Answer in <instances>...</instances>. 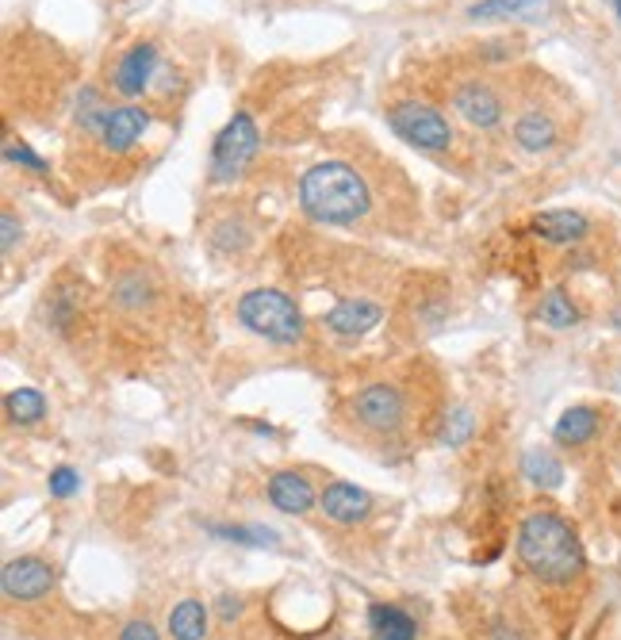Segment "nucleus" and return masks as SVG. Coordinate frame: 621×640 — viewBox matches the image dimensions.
<instances>
[{
  "label": "nucleus",
  "mask_w": 621,
  "mask_h": 640,
  "mask_svg": "<svg viewBox=\"0 0 621 640\" xmlns=\"http://www.w3.org/2000/svg\"><path fill=\"white\" fill-rule=\"evenodd\" d=\"M418 621L395 602H373L368 607V640H414Z\"/></svg>",
  "instance_id": "obj_15"
},
{
  "label": "nucleus",
  "mask_w": 621,
  "mask_h": 640,
  "mask_svg": "<svg viewBox=\"0 0 621 640\" xmlns=\"http://www.w3.org/2000/svg\"><path fill=\"white\" fill-rule=\"evenodd\" d=\"M169 633L172 640H204L207 633V610L204 602L196 599H185L169 610Z\"/></svg>",
  "instance_id": "obj_19"
},
{
  "label": "nucleus",
  "mask_w": 621,
  "mask_h": 640,
  "mask_svg": "<svg viewBox=\"0 0 621 640\" xmlns=\"http://www.w3.org/2000/svg\"><path fill=\"white\" fill-rule=\"evenodd\" d=\"M150 131V111L138 108V104H124V108H111L108 119L100 127V146L108 154H127L138 146V138Z\"/></svg>",
  "instance_id": "obj_9"
},
{
  "label": "nucleus",
  "mask_w": 621,
  "mask_h": 640,
  "mask_svg": "<svg viewBox=\"0 0 621 640\" xmlns=\"http://www.w3.org/2000/svg\"><path fill=\"white\" fill-rule=\"evenodd\" d=\"M238 323L273 345H296L304 337V315L296 299L276 288H249L238 299Z\"/></svg>",
  "instance_id": "obj_3"
},
{
  "label": "nucleus",
  "mask_w": 621,
  "mask_h": 640,
  "mask_svg": "<svg viewBox=\"0 0 621 640\" xmlns=\"http://www.w3.org/2000/svg\"><path fill=\"white\" fill-rule=\"evenodd\" d=\"M154 69H158V47H154V42H135L116 62V69H111V85H116L124 97H142L154 81Z\"/></svg>",
  "instance_id": "obj_11"
},
{
  "label": "nucleus",
  "mask_w": 621,
  "mask_h": 640,
  "mask_svg": "<svg viewBox=\"0 0 621 640\" xmlns=\"http://www.w3.org/2000/svg\"><path fill=\"white\" fill-rule=\"evenodd\" d=\"M379 318H384V307L373 299H342L326 311V331L338 337H365L368 331H376Z\"/></svg>",
  "instance_id": "obj_12"
},
{
  "label": "nucleus",
  "mask_w": 621,
  "mask_h": 640,
  "mask_svg": "<svg viewBox=\"0 0 621 640\" xmlns=\"http://www.w3.org/2000/svg\"><path fill=\"white\" fill-rule=\"evenodd\" d=\"M614 8H618V20H621V0H614Z\"/></svg>",
  "instance_id": "obj_31"
},
{
  "label": "nucleus",
  "mask_w": 621,
  "mask_h": 640,
  "mask_svg": "<svg viewBox=\"0 0 621 640\" xmlns=\"http://www.w3.org/2000/svg\"><path fill=\"white\" fill-rule=\"evenodd\" d=\"M4 414L16 426H34V422L47 414V400H42V392H34V387H16V392L4 395Z\"/></svg>",
  "instance_id": "obj_21"
},
{
  "label": "nucleus",
  "mask_w": 621,
  "mask_h": 640,
  "mask_svg": "<svg viewBox=\"0 0 621 640\" xmlns=\"http://www.w3.org/2000/svg\"><path fill=\"white\" fill-rule=\"evenodd\" d=\"M514 549L525 572L541 579V583L564 587L583 575V544L572 525L552 510H538V514L522 518Z\"/></svg>",
  "instance_id": "obj_1"
},
{
  "label": "nucleus",
  "mask_w": 621,
  "mask_h": 640,
  "mask_svg": "<svg viewBox=\"0 0 621 640\" xmlns=\"http://www.w3.org/2000/svg\"><path fill=\"white\" fill-rule=\"evenodd\" d=\"M472 434V414L469 411H453L442 430V445H464Z\"/></svg>",
  "instance_id": "obj_25"
},
{
  "label": "nucleus",
  "mask_w": 621,
  "mask_h": 640,
  "mask_svg": "<svg viewBox=\"0 0 621 640\" xmlns=\"http://www.w3.org/2000/svg\"><path fill=\"white\" fill-rule=\"evenodd\" d=\"M4 161H8V166H28L31 173H39V177H42V173H47V161H42L39 158V154H34V150H28V146H16V142H4Z\"/></svg>",
  "instance_id": "obj_27"
},
{
  "label": "nucleus",
  "mask_w": 621,
  "mask_h": 640,
  "mask_svg": "<svg viewBox=\"0 0 621 640\" xmlns=\"http://www.w3.org/2000/svg\"><path fill=\"white\" fill-rule=\"evenodd\" d=\"M299 207L310 223L353 227L368 215L373 193L349 161H318L299 177Z\"/></svg>",
  "instance_id": "obj_2"
},
{
  "label": "nucleus",
  "mask_w": 621,
  "mask_h": 640,
  "mask_svg": "<svg viewBox=\"0 0 621 640\" xmlns=\"http://www.w3.org/2000/svg\"><path fill=\"white\" fill-rule=\"evenodd\" d=\"M0 230H4L0 246H4V254H12V249H16V238H20V219H16L12 211H4V215H0Z\"/></svg>",
  "instance_id": "obj_29"
},
{
  "label": "nucleus",
  "mask_w": 621,
  "mask_h": 640,
  "mask_svg": "<svg viewBox=\"0 0 621 640\" xmlns=\"http://www.w3.org/2000/svg\"><path fill=\"white\" fill-rule=\"evenodd\" d=\"M318 510L338 525H357L373 514V495L361 491L357 483L334 480V483H326L323 495H318Z\"/></svg>",
  "instance_id": "obj_10"
},
{
  "label": "nucleus",
  "mask_w": 621,
  "mask_h": 640,
  "mask_svg": "<svg viewBox=\"0 0 621 640\" xmlns=\"http://www.w3.org/2000/svg\"><path fill=\"white\" fill-rule=\"evenodd\" d=\"M241 610H246V607H241V599H235V594H223V599H219V618L223 621L241 618Z\"/></svg>",
  "instance_id": "obj_30"
},
{
  "label": "nucleus",
  "mask_w": 621,
  "mask_h": 640,
  "mask_svg": "<svg viewBox=\"0 0 621 640\" xmlns=\"http://www.w3.org/2000/svg\"><path fill=\"white\" fill-rule=\"evenodd\" d=\"M257 150H262V131H257L254 116H249V111H235V116L227 119V127L215 135L207 177H211L215 185L238 180L241 173L249 169V161L257 158Z\"/></svg>",
  "instance_id": "obj_4"
},
{
  "label": "nucleus",
  "mask_w": 621,
  "mask_h": 640,
  "mask_svg": "<svg viewBox=\"0 0 621 640\" xmlns=\"http://www.w3.org/2000/svg\"><path fill=\"white\" fill-rule=\"evenodd\" d=\"M556 124H552V116H545V111H525V116H518L514 124V142L518 150L525 154H545L556 146Z\"/></svg>",
  "instance_id": "obj_17"
},
{
  "label": "nucleus",
  "mask_w": 621,
  "mask_h": 640,
  "mask_svg": "<svg viewBox=\"0 0 621 640\" xmlns=\"http://www.w3.org/2000/svg\"><path fill=\"white\" fill-rule=\"evenodd\" d=\"M594 434H599V411L594 406H572V411L560 414L556 430H552L556 445H586Z\"/></svg>",
  "instance_id": "obj_18"
},
{
  "label": "nucleus",
  "mask_w": 621,
  "mask_h": 640,
  "mask_svg": "<svg viewBox=\"0 0 621 640\" xmlns=\"http://www.w3.org/2000/svg\"><path fill=\"white\" fill-rule=\"evenodd\" d=\"M119 640H161V637H158V629H154L146 618H135V621H127V626H124Z\"/></svg>",
  "instance_id": "obj_28"
},
{
  "label": "nucleus",
  "mask_w": 621,
  "mask_h": 640,
  "mask_svg": "<svg viewBox=\"0 0 621 640\" xmlns=\"http://www.w3.org/2000/svg\"><path fill=\"white\" fill-rule=\"evenodd\" d=\"M77 488H81V475L69 469V464H58V469L50 472V495H55V499L77 495Z\"/></svg>",
  "instance_id": "obj_26"
},
{
  "label": "nucleus",
  "mask_w": 621,
  "mask_h": 640,
  "mask_svg": "<svg viewBox=\"0 0 621 640\" xmlns=\"http://www.w3.org/2000/svg\"><path fill=\"white\" fill-rule=\"evenodd\" d=\"M0 591L8 602H39L55 591V568L39 557H16L0 572Z\"/></svg>",
  "instance_id": "obj_7"
},
{
  "label": "nucleus",
  "mask_w": 621,
  "mask_h": 640,
  "mask_svg": "<svg viewBox=\"0 0 621 640\" xmlns=\"http://www.w3.org/2000/svg\"><path fill=\"white\" fill-rule=\"evenodd\" d=\"M522 475L545 491H556L560 483H564V469H560V461L549 449H530V453L522 456Z\"/></svg>",
  "instance_id": "obj_20"
},
{
  "label": "nucleus",
  "mask_w": 621,
  "mask_h": 640,
  "mask_svg": "<svg viewBox=\"0 0 621 640\" xmlns=\"http://www.w3.org/2000/svg\"><path fill=\"white\" fill-rule=\"evenodd\" d=\"M453 111L469 127H476V131H491V127L503 119V97L483 81H464L461 89L453 92Z\"/></svg>",
  "instance_id": "obj_8"
},
{
  "label": "nucleus",
  "mask_w": 621,
  "mask_h": 640,
  "mask_svg": "<svg viewBox=\"0 0 621 640\" xmlns=\"http://www.w3.org/2000/svg\"><path fill=\"white\" fill-rule=\"evenodd\" d=\"M207 530L230 544H254V549H276L280 544L269 525H207Z\"/></svg>",
  "instance_id": "obj_23"
},
{
  "label": "nucleus",
  "mask_w": 621,
  "mask_h": 640,
  "mask_svg": "<svg viewBox=\"0 0 621 640\" xmlns=\"http://www.w3.org/2000/svg\"><path fill=\"white\" fill-rule=\"evenodd\" d=\"M111 296H116L119 307H142L150 304V284H146L142 273H124L111 288Z\"/></svg>",
  "instance_id": "obj_24"
},
{
  "label": "nucleus",
  "mask_w": 621,
  "mask_h": 640,
  "mask_svg": "<svg viewBox=\"0 0 621 640\" xmlns=\"http://www.w3.org/2000/svg\"><path fill=\"white\" fill-rule=\"evenodd\" d=\"M538 318L549 326V331H568V326L580 323V307L572 304V296H568L564 288H552V292H545V299H541Z\"/></svg>",
  "instance_id": "obj_22"
},
{
  "label": "nucleus",
  "mask_w": 621,
  "mask_h": 640,
  "mask_svg": "<svg viewBox=\"0 0 621 640\" xmlns=\"http://www.w3.org/2000/svg\"><path fill=\"white\" fill-rule=\"evenodd\" d=\"M552 0H476L469 8V20L491 23V20H545Z\"/></svg>",
  "instance_id": "obj_16"
},
{
  "label": "nucleus",
  "mask_w": 621,
  "mask_h": 640,
  "mask_svg": "<svg viewBox=\"0 0 621 640\" xmlns=\"http://www.w3.org/2000/svg\"><path fill=\"white\" fill-rule=\"evenodd\" d=\"M403 414H407V403H403V392L395 384H368L353 395V419L361 426L376 430V434H395L403 426Z\"/></svg>",
  "instance_id": "obj_6"
},
{
  "label": "nucleus",
  "mask_w": 621,
  "mask_h": 640,
  "mask_svg": "<svg viewBox=\"0 0 621 640\" xmlns=\"http://www.w3.org/2000/svg\"><path fill=\"white\" fill-rule=\"evenodd\" d=\"M269 503L280 514H307L315 510V488L299 472H276L269 475Z\"/></svg>",
  "instance_id": "obj_14"
},
{
  "label": "nucleus",
  "mask_w": 621,
  "mask_h": 640,
  "mask_svg": "<svg viewBox=\"0 0 621 640\" xmlns=\"http://www.w3.org/2000/svg\"><path fill=\"white\" fill-rule=\"evenodd\" d=\"M387 127L403 138L414 150H426V154H442L453 146V127L437 108L418 100H403L395 108H387Z\"/></svg>",
  "instance_id": "obj_5"
},
{
  "label": "nucleus",
  "mask_w": 621,
  "mask_h": 640,
  "mask_svg": "<svg viewBox=\"0 0 621 640\" xmlns=\"http://www.w3.org/2000/svg\"><path fill=\"white\" fill-rule=\"evenodd\" d=\"M530 230L541 242H552V246H575V242L591 235V223H586V215L572 211V207H556V211L533 215Z\"/></svg>",
  "instance_id": "obj_13"
}]
</instances>
